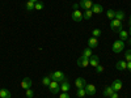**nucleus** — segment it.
Segmentation results:
<instances>
[{
    "label": "nucleus",
    "instance_id": "9b49d317",
    "mask_svg": "<svg viewBox=\"0 0 131 98\" xmlns=\"http://www.w3.org/2000/svg\"><path fill=\"white\" fill-rule=\"evenodd\" d=\"M115 68L118 71H126L127 69V62L126 60H118L115 63Z\"/></svg>",
    "mask_w": 131,
    "mask_h": 98
},
{
    "label": "nucleus",
    "instance_id": "bb28decb",
    "mask_svg": "<svg viewBox=\"0 0 131 98\" xmlns=\"http://www.w3.org/2000/svg\"><path fill=\"white\" fill-rule=\"evenodd\" d=\"M102 34V31H101V29H93L92 30V37H96V38H98Z\"/></svg>",
    "mask_w": 131,
    "mask_h": 98
},
{
    "label": "nucleus",
    "instance_id": "f257e3e1",
    "mask_svg": "<svg viewBox=\"0 0 131 98\" xmlns=\"http://www.w3.org/2000/svg\"><path fill=\"white\" fill-rule=\"evenodd\" d=\"M49 76H50V79H51V80L58 81L59 84H60L62 81H64L66 79H67V77H66V75H64L62 71H54V72H51Z\"/></svg>",
    "mask_w": 131,
    "mask_h": 98
},
{
    "label": "nucleus",
    "instance_id": "f8f14e48",
    "mask_svg": "<svg viewBox=\"0 0 131 98\" xmlns=\"http://www.w3.org/2000/svg\"><path fill=\"white\" fill-rule=\"evenodd\" d=\"M71 89V84L68 82V80L66 79L64 81L60 82V92H66V93H68V90Z\"/></svg>",
    "mask_w": 131,
    "mask_h": 98
},
{
    "label": "nucleus",
    "instance_id": "72a5a7b5",
    "mask_svg": "<svg viewBox=\"0 0 131 98\" xmlns=\"http://www.w3.org/2000/svg\"><path fill=\"white\" fill-rule=\"evenodd\" d=\"M127 69L131 72V62H127Z\"/></svg>",
    "mask_w": 131,
    "mask_h": 98
},
{
    "label": "nucleus",
    "instance_id": "473e14b6",
    "mask_svg": "<svg viewBox=\"0 0 131 98\" xmlns=\"http://www.w3.org/2000/svg\"><path fill=\"white\" fill-rule=\"evenodd\" d=\"M109 98H119V95H118V92H114L110 97H109Z\"/></svg>",
    "mask_w": 131,
    "mask_h": 98
},
{
    "label": "nucleus",
    "instance_id": "aec40b11",
    "mask_svg": "<svg viewBox=\"0 0 131 98\" xmlns=\"http://www.w3.org/2000/svg\"><path fill=\"white\" fill-rule=\"evenodd\" d=\"M0 98H10V92L5 88L0 89Z\"/></svg>",
    "mask_w": 131,
    "mask_h": 98
},
{
    "label": "nucleus",
    "instance_id": "b1692460",
    "mask_svg": "<svg viewBox=\"0 0 131 98\" xmlns=\"http://www.w3.org/2000/svg\"><path fill=\"white\" fill-rule=\"evenodd\" d=\"M34 7H36V3L30 2V0H28V2L25 3V8H26V10H33V9H34Z\"/></svg>",
    "mask_w": 131,
    "mask_h": 98
},
{
    "label": "nucleus",
    "instance_id": "393cba45",
    "mask_svg": "<svg viewBox=\"0 0 131 98\" xmlns=\"http://www.w3.org/2000/svg\"><path fill=\"white\" fill-rule=\"evenodd\" d=\"M83 56H86V58H91L92 55H93V52H92V48H85V50H83V54H81Z\"/></svg>",
    "mask_w": 131,
    "mask_h": 98
},
{
    "label": "nucleus",
    "instance_id": "0eeeda50",
    "mask_svg": "<svg viewBox=\"0 0 131 98\" xmlns=\"http://www.w3.org/2000/svg\"><path fill=\"white\" fill-rule=\"evenodd\" d=\"M112 88L114 89V92H119L122 89V86H123V82H122V80H119V79H117V80H114L113 82H112Z\"/></svg>",
    "mask_w": 131,
    "mask_h": 98
},
{
    "label": "nucleus",
    "instance_id": "c85d7f7f",
    "mask_svg": "<svg viewBox=\"0 0 131 98\" xmlns=\"http://www.w3.org/2000/svg\"><path fill=\"white\" fill-rule=\"evenodd\" d=\"M125 60L131 62V50H126L125 51Z\"/></svg>",
    "mask_w": 131,
    "mask_h": 98
},
{
    "label": "nucleus",
    "instance_id": "7c9ffc66",
    "mask_svg": "<svg viewBox=\"0 0 131 98\" xmlns=\"http://www.w3.org/2000/svg\"><path fill=\"white\" fill-rule=\"evenodd\" d=\"M104 69H105V68L102 67L101 64H98L97 67H96V72H97V73H102V72H104Z\"/></svg>",
    "mask_w": 131,
    "mask_h": 98
},
{
    "label": "nucleus",
    "instance_id": "20e7f679",
    "mask_svg": "<svg viewBox=\"0 0 131 98\" xmlns=\"http://www.w3.org/2000/svg\"><path fill=\"white\" fill-rule=\"evenodd\" d=\"M110 29L115 33H118L119 30H122V21L119 20H110Z\"/></svg>",
    "mask_w": 131,
    "mask_h": 98
},
{
    "label": "nucleus",
    "instance_id": "a878e982",
    "mask_svg": "<svg viewBox=\"0 0 131 98\" xmlns=\"http://www.w3.org/2000/svg\"><path fill=\"white\" fill-rule=\"evenodd\" d=\"M51 82V79H50V76H45V77L42 79V85L43 86H49Z\"/></svg>",
    "mask_w": 131,
    "mask_h": 98
},
{
    "label": "nucleus",
    "instance_id": "2eb2a0df",
    "mask_svg": "<svg viewBox=\"0 0 131 98\" xmlns=\"http://www.w3.org/2000/svg\"><path fill=\"white\" fill-rule=\"evenodd\" d=\"M97 46H98V39L96 37H91L88 39V47L93 50V48H97Z\"/></svg>",
    "mask_w": 131,
    "mask_h": 98
},
{
    "label": "nucleus",
    "instance_id": "dca6fc26",
    "mask_svg": "<svg viewBox=\"0 0 131 98\" xmlns=\"http://www.w3.org/2000/svg\"><path fill=\"white\" fill-rule=\"evenodd\" d=\"M100 64V58H98V55H92L89 58V65H92V67H97V65Z\"/></svg>",
    "mask_w": 131,
    "mask_h": 98
},
{
    "label": "nucleus",
    "instance_id": "1a4fd4ad",
    "mask_svg": "<svg viewBox=\"0 0 131 98\" xmlns=\"http://www.w3.org/2000/svg\"><path fill=\"white\" fill-rule=\"evenodd\" d=\"M85 90H86V95H94L97 89L93 84H86L85 85Z\"/></svg>",
    "mask_w": 131,
    "mask_h": 98
},
{
    "label": "nucleus",
    "instance_id": "cd10ccee",
    "mask_svg": "<svg viewBox=\"0 0 131 98\" xmlns=\"http://www.w3.org/2000/svg\"><path fill=\"white\" fill-rule=\"evenodd\" d=\"M43 8H45V4H43L42 2H38V3H36V7H34V9H36V10H42Z\"/></svg>",
    "mask_w": 131,
    "mask_h": 98
},
{
    "label": "nucleus",
    "instance_id": "f3484780",
    "mask_svg": "<svg viewBox=\"0 0 131 98\" xmlns=\"http://www.w3.org/2000/svg\"><path fill=\"white\" fill-rule=\"evenodd\" d=\"M118 33H119V39H121V41H123V42L125 41H128V31H126V30L122 29V30H119Z\"/></svg>",
    "mask_w": 131,
    "mask_h": 98
},
{
    "label": "nucleus",
    "instance_id": "c9c22d12",
    "mask_svg": "<svg viewBox=\"0 0 131 98\" xmlns=\"http://www.w3.org/2000/svg\"><path fill=\"white\" fill-rule=\"evenodd\" d=\"M128 25H131V16L128 17Z\"/></svg>",
    "mask_w": 131,
    "mask_h": 98
},
{
    "label": "nucleus",
    "instance_id": "7ed1b4c3",
    "mask_svg": "<svg viewBox=\"0 0 131 98\" xmlns=\"http://www.w3.org/2000/svg\"><path fill=\"white\" fill-rule=\"evenodd\" d=\"M47 88H49V90H50L51 94H58V93H60V84H59L58 81L51 80V82H50V85L47 86Z\"/></svg>",
    "mask_w": 131,
    "mask_h": 98
},
{
    "label": "nucleus",
    "instance_id": "2f4dec72",
    "mask_svg": "<svg viewBox=\"0 0 131 98\" xmlns=\"http://www.w3.org/2000/svg\"><path fill=\"white\" fill-rule=\"evenodd\" d=\"M59 98H70V94L66 93V92H62V93L59 94Z\"/></svg>",
    "mask_w": 131,
    "mask_h": 98
},
{
    "label": "nucleus",
    "instance_id": "4468645a",
    "mask_svg": "<svg viewBox=\"0 0 131 98\" xmlns=\"http://www.w3.org/2000/svg\"><path fill=\"white\" fill-rule=\"evenodd\" d=\"M85 85H86V80L85 79H83V77H78L76 79V81H75V86L78 89H80V88H85Z\"/></svg>",
    "mask_w": 131,
    "mask_h": 98
},
{
    "label": "nucleus",
    "instance_id": "e433bc0d",
    "mask_svg": "<svg viewBox=\"0 0 131 98\" xmlns=\"http://www.w3.org/2000/svg\"><path fill=\"white\" fill-rule=\"evenodd\" d=\"M30 2H33V3H38L39 0H30Z\"/></svg>",
    "mask_w": 131,
    "mask_h": 98
},
{
    "label": "nucleus",
    "instance_id": "412c9836",
    "mask_svg": "<svg viewBox=\"0 0 131 98\" xmlns=\"http://www.w3.org/2000/svg\"><path fill=\"white\" fill-rule=\"evenodd\" d=\"M85 95H86V90H85V88H80V89L76 90V97L83 98V97H85Z\"/></svg>",
    "mask_w": 131,
    "mask_h": 98
},
{
    "label": "nucleus",
    "instance_id": "58836bf2",
    "mask_svg": "<svg viewBox=\"0 0 131 98\" xmlns=\"http://www.w3.org/2000/svg\"><path fill=\"white\" fill-rule=\"evenodd\" d=\"M128 42H130V46H131V39H130V41H128Z\"/></svg>",
    "mask_w": 131,
    "mask_h": 98
},
{
    "label": "nucleus",
    "instance_id": "423d86ee",
    "mask_svg": "<svg viewBox=\"0 0 131 98\" xmlns=\"http://www.w3.org/2000/svg\"><path fill=\"white\" fill-rule=\"evenodd\" d=\"M71 18H72V21H75V22H80V21L83 20V13L79 9H75L72 12V15H71Z\"/></svg>",
    "mask_w": 131,
    "mask_h": 98
},
{
    "label": "nucleus",
    "instance_id": "f704fd0d",
    "mask_svg": "<svg viewBox=\"0 0 131 98\" xmlns=\"http://www.w3.org/2000/svg\"><path fill=\"white\" fill-rule=\"evenodd\" d=\"M79 7H80L79 4H73V7H72V8H73V10H75V9H79Z\"/></svg>",
    "mask_w": 131,
    "mask_h": 98
},
{
    "label": "nucleus",
    "instance_id": "a211bd4d",
    "mask_svg": "<svg viewBox=\"0 0 131 98\" xmlns=\"http://www.w3.org/2000/svg\"><path fill=\"white\" fill-rule=\"evenodd\" d=\"M114 93V89L112 88V86L110 85H109V86H106V88L104 89V92H102V94H104V97H110L112 94Z\"/></svg>",
    "mask_w": 131,
    "mask_h": 98
},
{
    "label": "nucleus",
    "instance_id": "9d476101",
    "mask_svg": "<svg viewBox=\"0 0 131 98\" xmlns=\"http://www.w3.org/2000/svg\"><path fill=\"white\" fill-rule=\"evenodd\" d=\"M91 10L93 12V15H100V13L104 12V7H102L101 4H97V3H96V4L92 5V9H91Z\"/></svg>",
    "mask_w": 131,
    "mask_h": 98
},
{
    "label": "nucleus",
    "instance_id": "39448f33",
    "mask_svg": "<svg viewBox=\"0 0 131 98\" xmlns=\"http://www.w3.org/2000/svg\"><path fill=\"white\" fill-rule=\"evenodd\" d=\"M76 63H78V65L79 67H81V68H86L89 65V58H86V56H80L78 60H76Z\"/></svg>",
    "mask_w": 131,
    "mask_h": 98
},
{
    "label": "nucleus",
    "instance_id": "4be33fe9",
    "mask_svg": "<svg viewBox=\"0 0 131 98\" xmlns=\"http://www.w3.org/2000/svg\"><path fill=\"white\" fill-rule=\"evenodd\" d=\"M92 16H93V12H92L91 9L84 10V13H83V18H85V20H91V18H92Z\"/></svg>",
    "mask_w": 131,
    "mask_h": 98
},
{
    "label": "nucleus",
    "instance_id": "ddd939ff",
    "mask_svg": "<svg viewBox=\"0 0 131 98\" xmlns=\"http://www.w3.org/2000/svg\"><path fill=\"white\" fill-rule=\"evenodd\" d=\"M31 85H33V81L29 79V77H25L23 81H21V88L23 89H29V88H31Z\"/></svg>",
    "mask_w": 131,
    "mask_h": 98
},
{
    "label": "nucleus",
    "instance_id": "5701e85b",
    "mask_svg": "<svg viewBox=\"0 0 131 98\" xmlns=\"http://www.w3.org/2000/svg\"><path fill=\"white\" fill-rule=\"evenodd\" d=\"M106 17H107L109 20H114V17H115V10H114V9H107V10H106Z\"/></svg>",
    "mask_w": 131,
    "mask_h": 98
},
{
    "label": "nucleus",
    "instance_id": "4c0bfd02",
    "mask_svg": "<svg viewBox=\"0 0 131 98\" xmlns=\"http://www.w3.org/2000/svg\"><path fill=\"white\" fill-rule=\"evenodd\" d=\"M128 34L131 35V25H130V29H128Z\"/></svg>",
    "mask_w": 131,
    "mask_h": 98
},
{
    "label": "nucleus",
    "instance_id": "c756f323",
    "mask_svg": "<svg viewBox=\"0 0 131 98\" xmlns=\"http://www.w3.org/2000/svg\"><path fill=\"white\" fill-rule=\"evenodd\" d=\"M25 94H26V97H28V98H33V97H34V92H33L30 88L25 90Z\"/></svg>",
    "mask_w": 131,
    "mask_h": 98
},
{
    "label": "nucleus",
    "instance_id": "6e6552de",
    "mask_svg": "<svg viewBox=\"0 0 131 98\" xmlns=\"http://www.w3.org/2000/svg\"><path fill=\"white\" fill-rule=\"evenodd\" d=\"M79 5H80V8H83L84 10H86V9H92L93 3H92V0H80Z\"/></svg>",
    "mask_w": 131,
    "mask_h": 98
},
{
    "label": "nucleus",
    "instance_id": "f03ea898",
    "mask_svg": "<svg viewBox=\"0 0 131 98\" xmlns=\"http://www.w3.org/2000/svg\"><path fill=\"white\" fill-rule=\"evenodd\" d=\"M112 50H113V52H115V54L122 52V51L125 50V42H123V41H121V39L114 41L113 46H112Z\"/></svg>",
    "mask_w": 131,
    "mask_h": 98
},
{
    "label": "nucleus",
    "instance_id": "6ab92c4d",
    "mask_svg": "<svg viewBox=\"0 0 131 98\" xmlns=\"http://www.w3.org/2000/svg\"><path fill=\"white\" fill-rule=\"evenodd\" d=\"M115 20H119V21H123L125 18H126V16H125V12L123 10H115V17H114Z\"/></svg>",
    "mask_w": 131,
    "mask_h": 98
}]
</instances>
